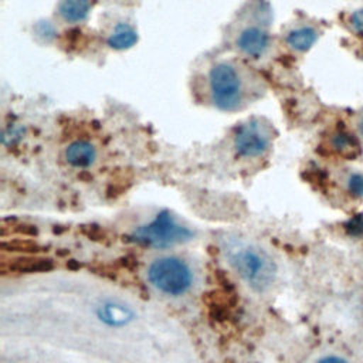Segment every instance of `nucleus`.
<instances>
[{"instance_id": "1", "label": "nucleus", "mask_w": 363, "mask_h": 363, "mask_svg": "<svg viewBox=\"0 0 363 363\" xmlns=\"http://www.w3.org/2000/svg\"><path fill=\"white\" fill-rule=\"evenodd\" d=\"M247 81V75L235 62H216L207 74V91L211 104L227 112L242 108L248 98Z\"/></svg>"}, {"instance_id": "4", "label": "nucleus", "mask_w": 363, "mask_h": 363, "mask_svg": "<svg viewBox=\"0 0 363 363\" xmlns=\"http://www.w3.org/2000/svg\"><path fill=\"white\" fill-rule=\"evenodd\" d=\"M147 278L156 289L172 296L184 294L191 285L189 265L176 257L155 259L147 269Z\"/></svg>"}, {"instance_id": "5", "label": "nucleus", "mask_w": 363, "mask_h": 363, "mask_svg": "<svg viewBox=\"0 0 363 363\" xmlns=\"http://www.w3.org/2000/svg\"><path fill=\"white\" fill-rule=\"evenodd\" d=\"M271 145V129L267 122L252 118L242 122L234 133V149L241 157H258Z\"/></svg>"}, {"instance_id": "9", "label": "nucleus", "mask_w": 363, "mask_h": 363, "mask_svg": "<svg viewBox=\"0 0 363 363\" xmlns=\"http://www.w3.org/2000/svg\"><path fill=\"white\" fill-rule=\"evenodd\" d=\"M138 41L136 30L128 23H119L115 26L112 33L108 35V45L113 50H128Z\"/></svg>"}, {"instance_id": "12", "label": "nucleus", "mask_w": 363, "mask_h": 363, "mask_svg": "<svg viewBox=\"0 0 363 363\" xmlns=\"http://www.w3.org/2000/svg\"><path fill=\"white\" fill-rule=\"evenodd\" d=\"M51 261L44 258H17L11 262L10 269L16 272H40L51 269Z\"/></svg>"}, {"instance_id": "18", "label": "nucleus", "mask_w": 363, "mask_h": 363, "mask_svg": "<svg viewBox=\"0 0 363 363\" xmlns=\"http://www.w3.org/2000/svg\"><path fill=\"white\" fill-rule=\"evenodd\" d=\"M360 132H362V135H363V116H362V119H360Z\"/></svg>"}, {"instance_id": "14", "label": "nucleus", "mask_w": 363, "mask_h": 363, "mask_svg": "<svg viewBox=\"0 0 363 363\" xmlns=\"http://www.w3.org/2000/svg\"><path fill=\"white\" fill-rule=\"evenodd\" d=\"M347 190L353 197L363 196V174L353 173L347 179Z\"/></svg>"}, {"instance_id": "7", "label": "nucleus", "mask_w": 363, "mask_h": 363, "mask_svg": "<svg viewBox=\"0 0 363 363\" xmlns=\"http://www.w3.org/2000/svg\"><path fill=\"white\" fill-rule=\"evenodd\" d=\"M64 157L72 167L85 169L95 162L96 149L88 140H74L65 147Z\"/></svg>"}, {"instance_id": "13", "label": "nucleus", "mask_w": 363, "mask_h": 363, "mask_svg": "<svg viewBox=\"0 0 363 363\" xmlns=\"http://www.w3.org/2000/svg\"><path fill=\"white\" fill-rule=\"evenodd\" d=\"M129 316V312L126 309H123L119 305H105L104 306V312H102V318L104 320L109 322L111 325H119V323H125L126 319Z\"/></svg>"}, {"instance_id": "6", "label": "nucleus", "mask_w": 363, "mask_h": 363, "mask_svg": "<svg viewBox=\"0 0 363 363\" xmlns=\"http://www.w3.org/2000/svg\"><path fill=\"white\" fill-rule=\"evenodd\" d=\"M235 44L241 52L251 58H259L268 50L269 34L259 26H248L240 31Z\"/></svg>"}, {"instance_id": "10", "label": "nucleus", "mask_w": 363, "mask_h": 363, "mask_svg": "<svg viewBox=\"0 0 363 363\" xmlns=\"http://www.w3.org/2000/svg\"><path fill=\"white\" fill-rule=\"evenodd\" d=\"M319 34L313 27L309 26H302V27H296L294 30H291L286 34V44L299 52L308 51L318 40Z\"/></svg>"}, {"instance_id": "15", "label": "nucleus", "mask_w": 363, "mask_h": 363, "mask_svg": "<svg viewBox=\"0 0 363 363\" xmlns=\"http://www.w3.org/2000/svg\"><path fill=\"white\" fill-rule=\"evenodd\" d=\"M346 233L352 237H363V216L354 214L346 223Z\"/></svg>"}, {"instance_id": "16", "label": "nucleus", "mask_w": 363, "mask_h": 363, "mask_svg": "<svg viewBox=\"0 0 363 363\" xmlns=\"http://www.w3.org/2000/svg\"><path fill=\"white\" fill-rule=\"evenodd\" d=\"M350 24L356 34L363 35V9H359L352 13L350 16Z\"/></svg>"}, {"instance_id": "8", "label": "nucleus", "mask_w": 363, "mask_h": 363, "mask_svg": "<svg viewBox=\"0 0 363 363\" xmlns=\"http://www.w3.org/2000/svg\"><path fill=\"white\" fill-rule=\"evenodd\" d=\"M91 11V0H61L58 13L67 23H81Z\"/></svg>"}, {"instance_id": "11", "label": "nucleus", "mask_w": 363, "mask_h": 363, "mask_svg": "<svg viewBox=\"0 0 363 363\" xmlns=\"http://www.w3.org/2000/svg\"><path fill=\"white\" fill-rule=\"evenodd\" d=\"M330 146L333 147V150L343 156L345 159H354L360 155V143L359 140L349 132L340 130L336 132L332 139H330Z\"/></svg>"}, {"instance_id": "3", "label": "nucleus", "mask_w": 363, "mask_h": 363, "mask_svg": "<svg viewBox=\"0 0 363 363\" xmlns=\"http://www.w3.org/2000/svg\"><path fill=\"white\" fill-rule=\"evenodd\" d=\"M190 237L191 231L177 223V220L169 211L159 213L150 223L138 227L132 233L133 241L156 248L170 247L187 241Z\"/></svg>"}, {"instance_id": "17", "label": "nucleus", "mask_w": 363, "mask_h": 363, "mask_svg": "<svg viewBox=\"0 0 363 363\" xmlns=\"http://www.w3.org/2000/svg\"><path fill=\"white\" fill-rule=\"evenodd\" d=\"M318 363H347V362L342 357H337V356H328V357L320 359Z\"/></svg>"}, {"instance_id": "2", "label": "nucleus", "mask_w": 363, "mask_h": 363, "mask_svg": "<svg viewBox=\"0 0 363 363\" xmlns=\"http://www.w3.org/2000/svg\"><path fill=\"white\" fill-rule=\"evenodd\" d=\"M228 259L240 277L254 289H267L275 277L272 259L262 251L248 245H233L228 248Z\"/></svg>"}]
</instances>
